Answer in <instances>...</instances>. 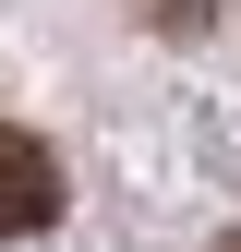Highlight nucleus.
Listing matches in <instances>:
<instances>
[{
    "mask_svg": "<svg viewBox=\"0 0 241 252\" xmlns=\"http://www.w3.org/2000/svg\"><path fill=\"white\" fill-rule=\"evenodd\" d=\"M37 228H60V156L0 120V240H37Z\"/></svg>",
    "mask_w": 241,
    "mask_h": 252,
    "instance_id": "f257e3e1",
    "label": "nucleus"
},
{
    "mask_svg": "<svg viewBox=\"0 0 241 252\" xmlns=\"http://www.w3.org/2000/svg\"><path fill=\"white\" fill-rule=\"evenodd\" d=\"M217 252H241V228H229V240H217Z\"/></svg>",
    "mask_w": 241,
    "mask_h": 252,
    "instance_id": "7ed1b4c3",
    "label": "nucleus"
},
{
    "mask_svg": "<svg viewBox=\"0 0 241 252\" xmlns=\"http://www.w3.org/2000/svg\"><path fill=\"white\" fill-rule=\"evenodd\" d=\"M145 24H157V36H205V24H217V0H133Z\"/></svg>",
    "mask_w": 241,
    "mask_h": 252,
    "instance_id": "f03ea898",
    "label": "nucleus"
}]
</instances>
